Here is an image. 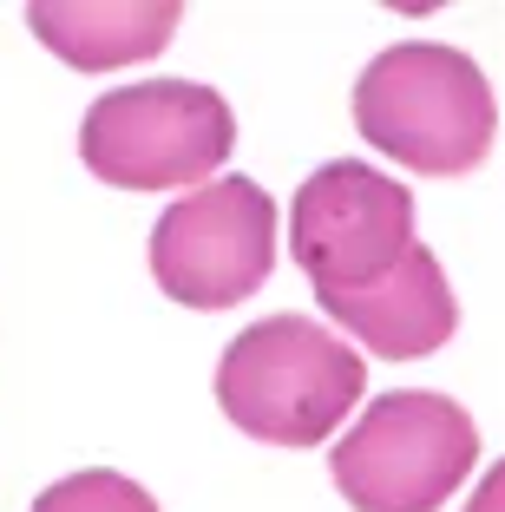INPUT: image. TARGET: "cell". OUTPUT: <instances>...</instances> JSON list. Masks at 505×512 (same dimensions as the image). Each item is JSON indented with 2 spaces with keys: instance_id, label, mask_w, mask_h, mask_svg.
<instances>
[{
  "instance_id": "cell-1",
  "label": "cell",
  "mask_w": 505,
  "mask_h": 512,
  "mask_svg": "<svg viewBox=\"0 0 505 512\" xmlns=\"http://www.w3.org/2000/svg\"><path fill=\"white\" fill-rule=\"evenodd\" d=\"M355 125L374 151L420 178H460L492 151V86L460 46L407 40L374 53L355 79Z\"/></svg>"
},
{
  "instance_id": "cell-2",
  "label": "cell",
  "mask_w": 505,
  "mask_h": 512,
  "mask_svg": "<svg viewBox=\"0 0 505 512\" xmlns=\"http://www.w3.org/2000/svg\"><path fill=\"white\" fill-rule=\"evenodd\" d=\"M368 368L342 335L302 316H263L223 348L217 401L250 440L269 447H315L355 414Z\"/></svg>"
},
{
  "instance_id": "cell-3",
  "label": "cell",
  "mask_w": 505,
  "mask_h": 512,
  "mask_svg": "<svg viewBox=\"0 0 505 512\" xmlns=\"http://www.w3.org/2000/svg\"><path fill=\"white\" fill-rule=\"evenodd\" d=\"M479 460V427L446 394H381L335 440V486L355 512H440Z\"/></svg>"
},
{
  "instance_id": "cell-4",
  "label": "cell",
  "mask_w": 505,
  "mask_h": 512,
  "mask_svg": "<svg viewBox=\"0 0 505 512\" xmlns=\"http://www.w3.org/2000/svg\"><path fill=\"white\" fill-rule=\"evenodd\" d=\"M237 119L223 92L191 86V79H145L92 99L79 125V158L92 178L119 191H164V184H197L230 158Z\"/></svg>"
},
{
  "instance_id": "cell-5",
  "label": "cell",
  "mask_w": 505,
  "mask_h": 512,
  "mask_svg": "<svg viewBox=\"0 0 505 512\" xmlns=\"http://www.w3.org/2000/svg\"><path fill=\"white\" fill-rule=\"evenodd\" d=\"M276 270V204L250 178H217L178 197L151 230V276L184 309H230Z\"/></svg>"
},
{
  "instance_id": "cell-6",
  "label": "cell",
  "mask_w": 505,
  "mask_h": 512,
  "mask_svg": "<svg viewBox=\"0 0 505 512\" xmlns=\"http://www.w3.org/2000/svg\"><path fill=\"white\" fill-rule=\"evenodd\" d=\"M289 250L309 270L315 296L368 289L387 270H401L407 250H414V197H407L401 178H381L374 165L328 158L296 191Z\"/></svg>"
},
{
  "instance_id": "cell-7",
  "label": "cell",
  "mask_w": 505,
  "mask_h": 512,
  "mask_svg": "<svg viewBox=\"0 0 505 512\" xmlns=\"http://www.w3.org/2000/svg\"><path fill=\"white\" fill-rule=\"evenodd\" d=\"M328 316L342 322L368 355H387V362H420L446 335L460 329V302L446 289V270L427 243L407 250L401 270H387L381 283L368 289H342V296H315Z\"/></svg>"
},
{
  "instance_id": "cell-8",
  "label": "cell",
  "mask_w": 505,
  "mask_h": 512,
  "mask_svg": "<svg viewBox=\"0 0 505 512\" xmlns=\"http://www.w3.org/2000/svg\"><path fill=\"white\" fill-rule=\"evenodd\" d=\"M184 7L171 0H33L27 27L40 46H53L73 73H105V66H132L171 46Z\"/></svg>"
},
{
  "instance_id": "cell-9",
  "label": "cell",
  "mask_w": 505,
  "mask_h": 512,
  "mask_svg": "<svg viewBox=\"0 0 505 512\" xmlns=\"http://www.w3.org/2000/svg\"><path fill=\"white\" fill-rule=\"evenodd\" d=\"M33 512H158V499L125 473L92 467V473H66L60 486H46L33 499Z\"/></svg>"
},
{
  "instance_id": "cell-10",
  "label": "cell",
  "mask_w": 505,
  "mask_h": 512,
  "mask_svg": "<svg viewBox=\"0 0 505 512\" xmlns=\"http://www.w3.org/2000/svg\"><path fill=\"white\" fill-rule=\"evenodd\" d=\"M466 512H505V460L486 473V480H479V493L466 499Z\"/></svg>"
}]
</instances>
